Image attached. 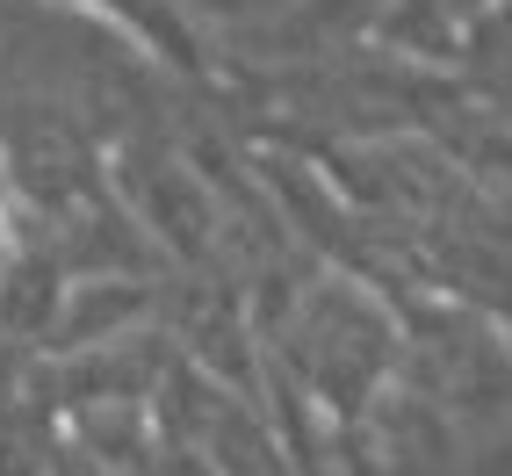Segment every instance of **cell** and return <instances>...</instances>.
I'll return each mask as SVG.
<instances>
[{"label":"cell","mask_w":512,"mask_h":476,"mask_svg":"<svg viewBox=\"0 0 512 476\" xmlns=\"http://www.w3.org/2000/svg\"><path fill=\"white\" fill-rule=\"evenodd\" d=\"M116 8H123V15H145V8H138V0H116Z\"/></svg>","instance_id":"6da1fadb"},{"label":"cell","mask_w":512,"mask_h":476,"mask_svg":"<svg viewBox=\"0 0 512 476\" xmlns=\"http://www.w3.org/2000/svg\"><path fill=\"white\" fill-rule=\"evenodd\" d=\"M0 238H8V231H0Z\"/></svg>","instance_id":"7a4b0ae2"}]
</instances>
